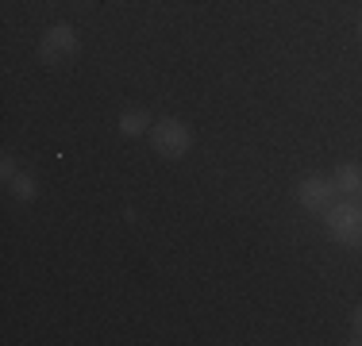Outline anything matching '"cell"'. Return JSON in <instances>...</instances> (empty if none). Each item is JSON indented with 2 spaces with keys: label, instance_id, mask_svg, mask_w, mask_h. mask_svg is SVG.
I'll return each mask as SVG.
<instances>
[{
  "label": "cell",
  "instance_id": "cell-2",
  "mask_svg": "<svg viewBox=\"0 0 362 346\" xmlns=\"http://www.w3.org/2000/svg\"><path fill=\"white\" fill-rule=\"evenodd\" d=\"M151 143L162 158H185L189 146H193V135L181 119H162V124L151 127Z\"/></svg>",
  "mask_w": 362,
  "mask_h": 346
},
{
  "label": "cell",
  "instance_id": "cell-4",
  "mask_svg": "<svg viewBox=\"0 0 362 346\" xmlns=\"http://www.w3.org/2000/svg\"><path fill=\"white\" fill-rule=\"evenodd\" d=\"M39 54H42V62H50V66H62L66 58H74V54H77V35H74V28L54 23V28L42 35Z\"/></svg>",
  "mask_w": 362,
  "mask_h": 346
},
{
  "label": "cell",
  "instance_id": "cell-9",
  "mask_svg": "<svg viewBox=\"0 0 362 346\" xmlns=\"http://www.w3.org/2000/svg\"><path fill=\"white\" fill-rule=\"evenodd\" d=\"M0 173H4V181H12V177H16V162H12V158H4V166H0Z\"/></svg>",
  "mask_w": 362,
  "mask_h": 346
},
{
  "label": "cell",
  "instance_id": "cell-11",
  "mask_svg": "<svg viewBox=\"0 0 362 346\" xmlns=\"http://www.w3.org/2000/svg\"><path fill=\"white\" fill-rule=\"evenodd\" d=\"M358 35H362V20H358Z\"/></svg>",
  "mask_w": 362,
  "mask_h": 346
},
{
  "label": "cell",
  "instance_id": "cell-5",
  "mask_svg": "<svg viewBox=\"0 0 362 346\" xmlns=\"http://www.w3.org/2000/svg\"><path fill=\"white\" fill-rule=\"evenodd\" d=\"M332 185H335V193L355 196V193H358V185H362V166H355V162H343V166H335Z\"/></svg>",
  "mask_w": 362,
  "mask_h": 346
},
{
  "label": "cell",
  "instance_id": "cell-7",
  "mask_svg": "<svg viewBox=\"0 0 362 346\" xmlns=\"http://www.w3.org/2000/svg\"><path fill=\"white\" fill-rule=\"evenodd\" d=\"M12 193L20 196V201H31V196H35V181H31L28 173H16V177H12Z\"/></svg>",
  "mask_w": 362,
  "mask_h": 346
},
{
  "label": "cell",
  "instance_id": "cell-10",
  "mask_svg": "<svg viewBox=\"0 0 362 346\" xmlns=\"http://www.w3.org/2000/svg\"><path fill=\"white\" fill-rule=\"evenodd\" d=\"M355 201H358V204H362V185H358V193H355Z\"/></svg>",
  "mask_w": 362,
  "mask_h": 346
},
{
  "label": "cell",
  "instance_id": "cell-8",
  "mask_svg": "<svg viewBox=\"0 0 362 346\" xmlns=\"http://www.w3.org/2000/svg\"><path fill=\"white\" fill-rule=\"evenodd\" d=\"M351 342H362V304L355 308V316H351Z\"/></svg>",
  "mask_w": 362,
  "mask_h": 346
},
{
  "label": "cell",
  "instance_id": "cell-3",
  "mask_svg": "<svg viewBox=\"0 0 362 346\" xmlns=\"http://www.w3.org/2000/svg\"><path fill=\"white\" fill-rule=\"evenodd\" d=\"M297 201L300 208H308L313 215H324L327 208L335 204V185H332V177H300L297 181Z\"/></svg>",
  "mask_w": 362,
  "mask_h": 346
},
{
  "label": "cell",
  "instance_id": "cell-1",
  "mask_svg": "<svg viewBox=\"0 0 362 346\" xmlns=\"http://www.w3.org/2000/svg\"><path fill=\"white\" fill-rule=\"evenodd\" d=\"M327 220V235H332L339 246H351L358 250L362 246V204H332L324 212Z\"/></svg>",
  "mask_w": 362,
  "mask_h": 346
},
{
  "label": "cell",
  "instance_id": "cell-6",
  "mask_svg": "<svg viewBox=\"0 0 362 346\" xmlns=\"http://www.w3.org/2000/svg\"><path fill=\"white\" fill-rule=\"evenodd\" d=\"M116 127H119V135H127V138L146 135V127H151V116H146L143 108H132V112H124V116L116 119Z\"/></svg>",
  "mask_w": 362,
  "mask_h": 346
}]
</instances>
